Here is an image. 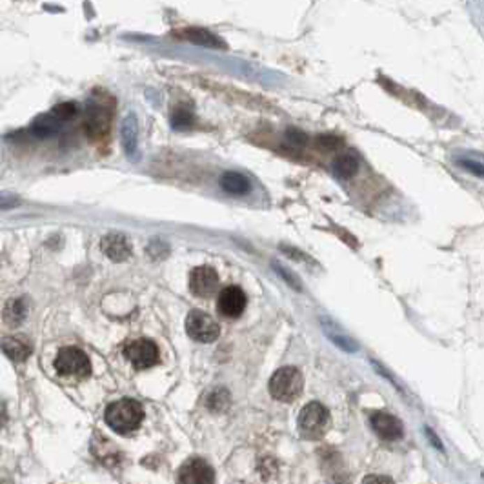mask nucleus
I'll list each match as a JSON object with an SVG mask.
<instances>
[{
	"label": "nucleus",
	"mask_w": 484,
	"mask_h": 484,
	"mask_svg": "<svg viewBox=\"0 0 484 484\" xmlns=\"http://www.w3.org/2000/svg\"><path fill=\"white\" fill-rule=\"evenodd\" d=\"M107 426L116 433H130L135 432L144 419V410L140 402L133 399H121L107 406L106 415H104Z\"/></svg>",
	"instance_id": "obj_1"
},
{
	"label": "nucleus",
	"mask_w": 484,
	"mask_h": 484,
	"mask_svg": "<svg viewBox=\"0 0 484 484\" xmlns=\"http://www.w3.org/2000/svg\"><path fill=\"white\" fill-rule=\"evenodd\" d=\"M304 388L303 373L295 366H285L277 370L270 379V393L280 402H294L301 397Z\"/></svg>",
	"instance_id": "obj_2"
},
{
	"label": "nucleus",
	"mask_w": 484,
	"mask_h": 484,
	"mask_svg": "<svg viewBox=\"0 0 484 484\" xmlns=\"http://www.w3.org/2000/svg\"><path fill=\"white\" fill-rule=\"evenodd\" d=\"M331 423L330 411L321 404V402H310L298 414V432L304 439L317 441L324 437Z\"/></svg>",
	"instance_id": "obj_3"
},
{
	"label": "nucleus",
	"mask_w": 484,
	"mask_h": 484,
	"mask_svg": "<svg viewBox=\"0 0 484 484\" xmlns=\"http://www.w3.org/2000/svg\"><path fill=\"white\" fill-rule=\"evenodd\" d=\"M55 370L61 377L86 379L91 373V363L80 348L66 346L59 349L55 358Z\"/></svg>",
	"instance_id": "obj_4"
},
{
	"label": "nucleus",
	"mask_w": 484,
	"mask_h": 484,
	"mask_svg": "<svg viewBox=\"0 0 484 484\" xmlns=\"http://www.w3.org/2000/svg\"><path fill=\"white\" fill-rule=\"evenodd\" d=\"M186 331L197 342H213L219 339L220 328L213 317L200 310H193L186 317Z\"/></svg>",
	"instance_id": "obj_5"
},
{
	"label": "nucleus",
	"mask_w": 484,
	"mask_h": 484,
	"mask_svg": "<svg viewBox=\"0 0 484 484\" xmlns=\"http://www.w3.org/2000/svg\"><path fill=\"white\" fill-rule=\"evenodd\" d=\"M124 355L135 370H148L158 363V348L149 339L131 340L124 348Z\"/></svg>",
	"instance_id": "obj_6"
},
{
	"label": "nucleus",
	"mask_w": 484,
	"mask_h": 484,
	"mask_svg": "<svg viewBox=\"0 0 484 484\" xmlns=\"http://www.w3.org/2000/svg\"><path fill=\"white\" fill-rule=\"evenodd\" d=\"M219 288V275L210 266H199L190 273V289L195 297L208 298Z\"/></svg>",
	"instance_id": "obj_7"
},
{
	"label": "nucleus",
	"mask_w": 484,
	"mask_h": 484,
	"mask_svg": "<svg viewBox=\"0 0 484 484\" xmlns=\"http://www.w3.org/2000/svg\"><path fill=\"white\" fill-rule=\"evenodd\" d=\"M246 294L239 286H228L217 297V310L226 319H237L246 310Z\"/></svg>",
	"instance_id": "obj_8"
},
{
	"label": "nucleus",
	"mask_w": 484,
	"mask_h": 484,
	"mask_svg": "<svg viewBox=\"0 0 484 484\" xmlns=\"http://www.w3.org/2000/svg\"><path fill=\"white\" fill-rule=\"evenodd\" d=\"M215 471L204 459H190L179 471V484H213Z\"/></svg>",
	"instance_id": "obj_9"
},
{
	"label": "nucleus",
	"mask_w": 484,
	"mask_h": 484,
	"mask_svg": "<svg viewBox=\"0 0 484 484\" xmlns=\"http://www.w3.org/2000/svg\"><path fill=\"white\" fill-rule=\"evenodd\" d=\"M370 424H372L373 432L377 433L382 441H399L404 433L400 421L395 415L386 414V411H373L372 417H370Z\"/></svg>",
	"instance_id": "obj_10"
},
{
	"label": "nucleus",
	"mask_w": 484,
	"mask_h": 484,
	"mask_svg": "<svg viewBox=\"0 0 484 484\" xmlns=\"http://www.w3.org/2000/svg\"><path fill=\"white\" fill-rule=\"evenodd\" d=\"M84 128L89 140H104L109 133V112L103 106H91L86 115Z\"/></svg>",
	"instance_id": "obj_11"
},
{
	"label": "nucleus",
	"mask_w": 484,
	"mask_h": 484,
	"mask_svg": "<svg viewBox=\"0 0 484 484\" xmlns=\"http://www.w3.org/2000/svg\"><path fill=\"white\" fill-rule=\"evenodd\" d=\"M100 248L115 262H124L131 255V244L121 233H109L100 241Z\"/></svg>",
	"instance_id": "obj_12"
},
{
	"label": "nucleus",
	"mask_w": 484,
	"mask_h": 484,
	"mask_svg": "<svg viewBox=\"0 0 484 484\" xmlns=\"http://www.w3.org/2000/svg\"><path fill=\"white\" fill-rule=\"evenodd\" d=\"M220 188L232 193V195H246V193L252 191V182L242 173L226 172L220 177Z\"/></svg>",
	"instance_id": "obj_13"
},
{
	"label": "nucleus",
	"mask_w": 484,
	"mask_h": 484,
	"mask_svg": "<svg viewBox=\"0 0 484 484\" xmlns=\"http://www.w3.org/2000/svg\"><path fill=\"white\" fill-rule=\"evenodd\" d=\"M122 144L126 149L128 157L135 158L137 157V137H139V126H137L135 115H130L124 119L122 122Z\"/></svg>",
	"instance_id": "obj_14"
},
{
	"label": "nucleus",
	"mask_w": 484,
	"mask_h": 484,
	"mask_svg": "<svg viewBox=\"0 0 484 484\" xmlns=\"http://www.w3.org/2000/svg\"><path fill=\"white\" fill-rule=\"evenodd\" d=\"M26 313H28V306L24 303V298H11L8 301L4 308V313H2V319L10 328L19 326L22 324L24 319H26Z\"/></svg>",
	"instance_id": "obj_15"
},
{
	"label": "nucleus",
	"mask_w": 484,
	"mask_h": 484,
	"mask_svg": "<svg viewBox=\"0 0 484 484\" xmlns=\"http://www.w3.org/2000/svg\"><path fill=\"white\" fill-rule=\"evenodd\" d=\"M179 37L186 38V40H190V43H193V44H200V46L224 47L222 40H220L219 37H215L213 33L206 31V29H200V28L184 29L182 33H179Z\"/></svg>",
	"instance_id": "obj_16"
},
{
	"label": "nucleus",
	"mask_w": 484,
	"mask_h": 484,
	"mask_svg": "<svg viewBox=\"0 0 484 484\" xmlns=\"http://www.w3.org/2000/svg\"><path fill=\"white\" fill-rule=\"evenodd\" d=\"M2 351L13 363H24L31 355V348H29L28 342H24L22 339H17V337H10V339L2 340Z\"/></svg>",
	"instance_id": "obj_17"
},
{
	"label": "nucleus",
	"mask_w": 484,
	"mask_h": 484,
	"mask_svg": "<svg viewBox=\"0 0 484 484\" xmlns=\"http://www.w3.org/2000/svg\"><path fill=\"white\" fill-rule=\"evenodd\" d=\"M59 126H61V122L56 121L52 113H46V115H40L37 121L33 122L31 131L33 135L40 137V139H46V137L55 135L56 131H59Z\"/></svg>",
	"instance_id": "obj_18"
},
{
	"label": "nucleus",
	"mask_w": 484,
	"mask_h": 484,
	"mask_svg": "<svg viewBox=\"0 0 484 484\" xmlns=\"http://www.w3.org/2000/svg\"><path fill=\"white\" fill-rule=\"evenodd\" d=\"M358 169V158L354 153H345L333 162V173L339 179H351Z\"/></svg>",
	"instance_id": "obj_19"
},
{
	"label": "nucleus",
	"mask_w": 484,
	"mask_h": 484,
	"mask_svg": "<svg viewBox=\"0 0 484 484\" xmlns=\"http://www.w3.org/2000/svg\"><path fill=\"white\" fill-rule=\"evenodd\" d=\"M322 328H324V333H326L328 339L333 340V345H337L339 348L346 349V351H357V345H355L354 340L349 339L346 333H342V331H337L335 326H333L331 322L322 321Z\"/></svg>",
	"instance_id": "obj_20"
},
{
	"label": "nucleus",
	"mask_w": 484,
	"mask_h": 484,
	"mask_svg": "<svg viewBox=\"0 0 484 484\" xmlns=\"http://www.w3.org/2000/svg\"><path fill=\"white\" fill-rule=\"evenodd\" d=\"M206 404H208V408H210L211 411H224L229 404L228 391L226 390H213L210 395H208Z\"/></svg>",
	"instance_id": "obj_21"
},
{
	"label": "nucleus",
	"mask_w": 484,
	"mask_h": 484,
	"mask_svg": "<svg viewBox=\"0 0 484 484\" xmlns=\"http://www.w3.org/2000/svg\"><path fill=\"white\" fill-rule=\"evenodd\" d=\"M53 116H55L56 121L61 122V124H64V122L71 121V119H75V115L79 113V106L75 103H62L59 104V106H55L52 109Z\"/></svg>",
	"instance_id": "obj_22"
},
{
	"label": "nucleus",
	"mask_w": 484,
	"mask_h": 484,
	"mask_svg": "<svg viewBox=\"0 0 484 484\" xmlns=\"http://www.w3.org/2000/svg\"><path fill=\"white\" fill-rule=\"evenodd\" d=\"M457 164L464 172L471 173L475 177L484 179V162H481V160H475V158H457Z\"/></svg>",
	"instance_id": "obj_23"
},
{
	"label": "nucleus",
	"mask_w": 484,
	"mask_h": 484,
	"mask_svg": "<svg viewBox=\"0 0 484 484\" xmlns=\"http://www.w3.org/2000/svg\"><path fill=\"white\" fill-rule=\"evenodd\" d=\"M172 124L175 128H179V130H186V128H190L193 124V115L188 109H184V107H179L177 112H173Z\"/></svg>",
	"instance_id": "obj_24"
},
{
	"label": "nucleus",
	"mask_w": 484,
	"mask_h": 484,
	"mask_svg": "<svg viewBox=\"0 0 484 484\" xmlns=\"http://www.w3.org/2000/svg\"><path fill=\"white\" fill-rule=\"evenodd\" d=\"M273 268L277 271H279L282 279L288 280V285L292 286V288H295V289H297V292H301V289H303V285H301V280H298L297 277H294V273H292V271H288V270H286V268H282V266H279V264H273Z\"/></svg>",
	"instance_id": "obj_25"
},
{
	"label": "nucleus",
	"mask_w": 484,
	"mask_h": 484,
	"mask_svg": "<svg viewBox=\"0 0 484 484\" xmlns=\"http://www.w3.org/2000/svg\"><path fill=\"white\" fill-rule=\"evenodd\" d=\"M363 484H393V481L384 475H368Z\"/></svg>",
	"instance_id": "obj_26"
},
{
	"label": "nucleus",
	"mask_w": 484,
	"mask_h": 484,
	"mask_svg": "<svg viewBox=\"0 0 484 484\" xmlns=\"http://www.w3.org/2000/svg\"><path fill=\"white\" fill-rule=\"evenodd\" d=\"M15 199H0V208H10V206H15Z\"/></svg>",
	"instance_id": "obj_27"
},
{
	"label": "nucleus",
	"mask_w": 484,
	"mask_h": 484,
	"mask_svg": "<svg viewBox=\"0 0 484 484\" xmlns=\"http://www.w3.org/2000/svg\"><path fill=\"white\" fill-rule=\"evenodd\" d=\"M6 419H8V415H6V408H4V404L0 402V426L6 423Z\"/></svg>",
	"instance_id": "obj_28"
}]
</instances>
